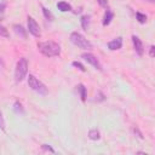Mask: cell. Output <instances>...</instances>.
Returning a JSON list of instances; mask_svg holds the SVG:
<instances>
[{
	"instance_id": "cell-1",
	"label": "cell",
	"mask_w": 155,
	"mask_h": 155,
	"mask_svg": "<svg viewBox=\"0 0 155 155\" xmlns=\"http://www.w3.org/2000/svg\"><path fill=\"white\" fill-rule=\"evenodd\" d=\"M39 51L46 57H54L61 53V46L54 41H44L38 44Z\"/></svg>"
},
{
	"instance_id": "cell-2",
	"label": "cell",
	"mask_w": 155,
	"mask_h": 155,
	"mask_svg": "<svg viewBox=\"0 0 155 155\" xmlns=\"http://www.w3.org/2000/svg\"><path fill=\"white\" fill-rule=\"evenodd\" d=\"M70 41H71L75 46L80 47V48H86V50L92 48V44H91L82 34H80V33H78V31H73V33L70 34Z\"/></svg>"
},
{
	"instance_id": "cell-3",
	"label": "cell",
	"mask_w": 155,
	"mask_h": 155,
	"mask_svg": "<svg viewBox=\"0 0 155 155\" xmlns=\"http://www.w3.org/2000/svg\"><path fill=\"white\" fill-rule=\"evenodd\" d=\"M27 73H28V61L24 57L23 58H19V61L16 64V70H15L16 81L17 82L22 81L27 76Z\"/></svg>"
},
{
	"instance_id": "cell-4",
	"label": "cell",
	"mask_w": 155,
	"mask_h": 155,
	"mask_svg": "<svg viewBox=\"0 0 155 155\" xmlns=\"http://www.w3.org/2000/svg\"><path fill=\"white\" fill-rule=\"evenodd\" d=\"M28 85H29V87L33 91H35L38 93H40V94H47V87L40 80H38L34 75H31V74H29V76H28Z\"/></svg>"
},
{
	"instance_id": "cell-5",
	"label": "cell",
	"mask_w": 155,
	"mask_h": 155,
	"mask_svg": "<svg viewBox=\"0 0 155 155\" xmlns=\"http://www.w3.org/2000/svg\"><path fill=\"white\" fill-rule=\"evenodd\" d=\"M28 30H29L30 34H33L36 38H39L41 35L40 27H39V24L36 23V21L31 16H28Z\"/></svg>"
},
{
	"instance_id": "cell-6",
	"label": "cell",
	"mask_w": 155,
	"mask_h": 155,
	"mask_svg": "<svg viewBox=\"0 0 155 155\" xmlns=\"http://www.w3.org/2000/svg\"><path fill=\"white\" fill-rule=\"evenodd\" d=\"M82 58H84L87 63H90L91 65H93L96 69L102 70V64H101V62H99L98 58H97L96 56H93L92 53H84V54H82Z\"/></svg>"
},
{
	"instance_id": "cell-7",
	"label": "cell",
	"mask_w": 155,
	"mask_h": 155,
	"mask_svg": "<svg viewBox=\"0 0 155 155\" xmlns=\"http://www.w3.org/2000/svg\"><path fill=\"white\" fill-rule=\"evenodd\" d=\"M132 42H133V47H134V51L137 52L138 56H143L144 53V47H143V42L140 41V39L136 35L132 36Z\"/></svg>"
},
{
	"instance_id": "cell-8",
	"label": "cell",
	"mask_w": 155,
	"mask_h": 155,
	"mask_svg": "<svg viewBox=\"0 0 155 155\" xmlns=\"http://www.w3.org/2000/svg\"><path fill=\"white\" fill-rule=\"evenodd\" d=\"M121 46H122V38L121 36H119V38H116V39H114V40L108 42V47L111 51L119 50V48H121Z\"/></svg>"
},
{
	"instance_id": "cell-9",
	"label": "cell",
	"mask_w": 155,
	"mask_h": 155,
	"mask_svg": "<svg viewBox=\"0 0 155 155\" xmlns=\"http://www.w3.org/2000/svg\"><path fill=\"white\" fill-rule=\"evenodd\" d=\"M13 30H15V33H16L17 35H19L21 38H23V39L27 38V31H25V29H24L22 25L15 24V25H13Z\"/></svg>"
},
{
	"instance_id": "cell-10",
	"label": "cell",
	"mask_w": 155,
	"mask_h": 155,
	"mask_svg": "<svg viewBox=\"0 0 155 155\" xmlns=\"http://www.w3.org/2000/svg\"><path fill=\"white\" fill-rule=\"evenodd\" d=\"M113 17H114V13H113L110 10H107L105 13H104V18H103V25H108V24H110Z\"/></svg>"
},
{
	"instance_id": "cell-11",
	"label": "cell",
	"mask_w": 155,
	"mask_h": 155,
	"mask_svg": "<svg viewBox=\"0 0 155 155\" xmlns=\"http://www.w3.org/2000/svg\"><path fill=\"white\" fill-rule=\"evenodd\" d=\"M57 7H58V10L62 11V12H67V11H70V10H71V6H70L68 2H65V1H59V2L57 4Z\"/></svg>"
},
{
	"instance_id": "cell-12",
	"label": "cell",
	"mask_w": 155,
	"mask_h": 155,
	"mask_svg": "<svg viewBox=\"0 0 155 155\" xmlns=\"http://www.w3.org/2000/svg\"><path fill=\"white\" fill-rule=\"evenodd\" d=\"M76 87H78V91L80 92L81 101H82V102H85V101H86V97H87V94H86V92H87V91H86V87H85L82 84H79Z\"/></svg>"
},
{
	"instance_id": "cell-13",
	"label": "cell",
	"mask_w": 155,
	"mask_h": 155,
	"mask_svg": "<svg viewBox=\"0 0 155 155\" xmlns=\"http://www.w3.org/2000/svg\"><path fill=\"white\" fill-rule=\"evenodd\" d=\"M99 131L97 130V128H93V130H90V132H88V138L90 139H92V140H97V139H99Z\"/></svg>"
},
{
	"instance_id": "cell-14",
	"label": "cell",
	"mask_w": 155,
	"mask_h": 155,
	"mask_svg": "<svg viewBox=\"0 0 155 155\" xmlns=\"http://www.w3.org/2000/svg\"><path fill=\"white\" fill-rule=\"evenodd\" d=\"M42 13H44V16H45V18L47 19V21H52L53 19V16H52V13L47 10V8H45V7H42Z\"/></svg>"
},
{
	"instance_id": "cell-15",
	"label": "cell",
	"mask_w": 155,
	"mask_h": 155,
	"mask_svg": "<svg viewBox=\"0 0 155 155\" xmlns=\"http://www.w3.org/2000/svg\"><path fill=\"white\" fill-rule=\"evenodd\" d=\"M136 17H137L138 22H139V23H142V24L147 22V16H145V15H143V13H140V12H137V13H136Z\"/></svg>"
},
{
	"instance_id": "cell-16",
	"label": "cell",
	"mask_w": 155,
	"mask_h": 155,
	"mask_svg": "<svg viewBox=\"0 0 155 155\" xmlns=\"http://www.w3.org/2000/svg\"><path fill=\"white\" fill-rule=\"evenodd\" d=\"M81 24H82V28L85 30H87V28H88V17L87 16H82L81 17Z\"/></svg>"
},
{
	"instance_id": "cell-17",
	"label": "cell",
	"mask_w": 155,
	"mask_h": 155,
	"mask_svg": "<svg viewBox=\"0 0 155 155\" xmlns=\"http://www.w3.org/2000/svg\"><path fill=\"white\" fill-rule=\"evenodd\" d=\"M73 64V67H75V68H78L79 70H81V71H86V68L80 63V62H73L71 63Z\"/></svg>"
},
{
	"instance_id": "cell-18",
	"label": "cell",
	"mask_w": 155,
	"mask_h": 155,
	"mask_svg": "<svg viewBox=\"0 0 155 155\" xmlns=\"http://www.w3.org/2000/svg\"><path fill=\"white\" fill-rule=\"evenodd\" d=\"M0 36H5V38L8 36V31H7V29H6L4 25H1V24H0Z\"/></svg>"
},
{
	"instance_id": "cell-19",
	"label": "cell",
	"mask_w": 155,
	"mask_h": 155,
	"mask_svg": "<svg viewBox=\"0 0 155 155\" xmlns=\"http://www.w3.org/2000/svg\"><path fill=\"white\" fill-rule=\"evenodd\" d=\"M0 128L1 130H5V120H4V116H2V113L0 111Z\"/></svg>"
},
{
	"instance_id": "cell-20",
	"label": "cell",
	"mask_w": 155,
	"mask_h": 155,
	"mask_svg": "<svg viewBox=\"0 0 155 155\" xmlns=\"http://www.w3.org/2000/svg\"><path fill=\"white\" fill-rule=\"evenodd\" d=\"M15 110H16V111H21V113H23V109H22L21 103H18V102L15 103Z\"/></svg>"
},
{
	"instance_id": "cell-21",
	"label": "cell",
	"mask_w": 155,
	"mask_h": 155,
	"mask_svg": "<svg viewBox=\"0 0 155 155\" xmlns=\"http://www.w3.org/2000/svg\"><path fill=\"white\" fill-rule=\"evenodd\" d=\"M42 149H45V150H48V151H51V153H54V150L50 147V145H47V144H42Z\"/></svg>"
},
{
	"instance_id": "cell-22",
	"label": "cell",
	"mask_w": 155,
	"mask_h": 155,
	"mask_svg": "<svg viewBox=\"0 0 155 155\" xmlns=\"http://www.w3.org/2000/svg\"><path fill=\"white\" fill-rule=\"evenodd\" d=\"M98 2H99V5L103 6V7H105V6L108 5V1H107V0H98Z\"/></svg>"
},
{
	"instance_id": "cell-23",
	"label": "cell",
	"mask_w": 155,
	"mask_h": 155,
	"mask_svg": "<svg viewBox=\"0 0 155 155\" xmlns=\"http://www.w3.org/2000/svg\"><path fill=\"white\" fill-rule=\"evenodd\" d=\"M134 133H137V134H138V138H140V139H142V138H143V136H142V133H140V132H139V130H138V128H137V127H136V128H134Z\"/></svg>"
},
{
	"instance_id": "cell-24",
	"label": "cell",
	"mask_w": 155,
	"mask_h": 155,
	"mask_svg": "<svg viewBox=\"0 0 155 155\" xmlns=\"http://www.w3.org/2000/svg\"><path fill=\"white\" fill-rule=\"evenodd\" d=\"M154 50H155V47H154V45H151L150 46V57H154Z\"/></svg>"
},
{
	"instance_id": "cell-25",
	"label": "cell",
	"mask_w": 155,
	"mask_h": 155,
	"mask_svg": "<svg viewBox=\"0 0 155 155\" xmlns=\"http://www.w3.org/2000/svg\"><path fill=\"white\" fill-rule=\"evenodd\" d=\"M5 6H6L5 2H1V4H0V12H2V11L5 10Z\"/></svg>"
},
{
	"instance_id": "cell-26",
	"label": "cell",
	"mask_w": 155,
	"mask_h": 155,
	"mask_svg": "<svg viewBox=\"0 0 155 155\" xmlns=\"http://www.w3.org/2000/svg\"><path fill=\"white\" fill-rule=\"evenodd\" d=\"M149 1H150V2H153V1H154V0H149Z\"/></svg>"
}]
</instances>
